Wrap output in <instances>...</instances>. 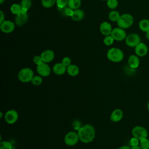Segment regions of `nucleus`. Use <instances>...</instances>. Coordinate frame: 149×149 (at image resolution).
I'll use <instances>...</instances> for the list:
<instances>
[{
  "mask_svg": "<svg viewBox=\"0 0 149 149\" xmlns=\"http://www.w3.org/2000/svg\"><path fill=\"white\" fill-rule=\"evenodd\" d=\"M79 140L83 143H89L95 138V130L90 124H86L81 126L77 132Z\"/></svg>",
  "mask_w": 149,
  "mask_h": 149,
  "instance_id": "obj_1",
  "label": "nucleus"
},
{
  "mask_svg": "<svg viewBox=\"0 0 149 149\" xmlns=\"http://www.w3.org/2000/svg\"><path fill=\"white\" fill-rule=\"evenodd\" d=\"M134 19L132 15L129 13L121 15L117 20V24L119 27L123 29H128L133 24Z\"/></svg>",
  "mask_w": 149,
  "mask_h": 149,
  "instance_id": "obj_2",
  "label": "nucleus"
},
{
  "mask_svg": "<svg viewBox=\"0 0 149 149\" xmlns=\"http://www.w3.org/2000/svg\"><path fill=\"white\" fill-rule=\"evenodd\" d=\"M108 59L113 62H119L123 59V52L118 48H112L109 49L107 54Z\"/></svg>",
  "mask_w": 149,
  "mask_h": 149,
  "instance_id": "obj_3",
  "label": "nucleus"
},
{
  "mask_svg": "<svg viewBox=\"0 0 149 149\" xmlns=\"http://www.w3.org/2000/svg\"><path fill=\"white\" fill-rule=\"evenodd\" d=\"M17 77L19 80L22 83H29L31 81L34 77V73L32 69L29 68L22 69L18 73Z\"/></svg>",
  "mask_w": 149,
  "mask_h": 149,
  "instance_id": "obj_4",
  "label": "nucleus"
},
{
  "mask_svg": "<svg viewBox=\"0 0 149 149\" xmlns=\"http://www.w3.org/2000/svg\"><path fill=\"white\" fill-rule=\"evenodd\" d=\"M79 140L77 133L75 132H69L66 133L64 137L65 143L69 146L76 145Z\"/></svg>",
  "mask_w": 149,
  "mask_h": 149,
  "instance_id": "obj_5",
  "label": "nucleus"
},
{
  "mask_svg": "<svg viewBox=\"0 0 149 149\" xmlns=\"http://www.w3.org/2000/svg\"><path fill=\"white\" fill-rule=\"evenodd\" d=\"M126 44L130 47H136L141 42L140 36L136 33H130L125 38Z\"/></svg>",
  "mask_w": 149,
  "mask_h": 149,
  "instance_id": "obj_6",
  "label": "nucleus"
},
{
  "mask_svg": "<svg viewBox=\"0 0 149 149\" xmlns=\"http://www.w3.org/2000/svg\"><path fill=\"white\" fill-rule=\"evenodd\" d=\"M132 133L133 137L137 138L139 140L147 138L148 136V132L147 130L144 127L140 126H136L133 127Z\"/></svg>",
  "mask_w": 149,
  "mask_h": 149,
  "instance_id": "obj_7",
  "label": "nucleus"
},
{
  "mask_svg": "<svg viewBox=\"0 0 149 149\" xmlns=\"http://www.w3.org/2000/svg\"><path fill=\"white\" fill-rule=\"evenodd\" d=\"M18 113L15 109H10L5 114V120L8 124L10 125L16 123L18 119Z\"/></svg>",
  "mask_w": 149,
  "mask_h": 149,
  "instance_id": "obj_8",
  "label": "nucleus"
},
{
  "mask_svg": "<svg viewBox=\"0 0 149 149\" xmlns=\"http://www.w3.org/2000/svg\"><path fill=\"white\" fill-rule=\"evenodd\" d=\"M111 35L115 40L119 41L125 40L127 36L124 29L120 27H117L112 29Z\"/></svg>",
  "mask_w": 149,
  "mask_h": 149,
  "instance_id": "obj_9",
  "label": "nucleus"
},
{
  "mask_svg": "<svg viewBox=\"0 0 149 149\" xmlns=\"http://www.w3.org/2000/svg\"><path fill=\"white\" fill-rule=\"evenodd\" d=\"M37 72L42 77H47L51 73V68L47 63L42 62L41 63L37 65Z\"/></svg>",
  "mask_w": 149,
  "mask_h": 149,
  "instance_id": "obj_10",
  "label": "nucleus"
},
{
  "mask_svg": "<svg viewBox=\"0 0 149 149\" xmlns=\"http://www.w3.org/2000/svg\"><path fill=\"white\" fill-rule=\"evenodd\" d=\"M0 29L5 33H12L15 29V23L10 20H5L0 24Z\"/></svg>",
  "mask_w": 149,
  "mask_h": 149,
  "instance_id": "obj_11",
  "label": "nucleus"
},
{
  "mask_svg": "<svg viewBox=\"0 0 149 149\" xmlns=\"http://www.w3.org/2000/svg\"><path fill=\"white\" fill-rule=\"evenodd\" d=\"M28 20V15L26 12L22 11L21 13L16 15L15 18V24L17 26H21L24 24Z\"/></svg>",
  "mask_w": 149,
  "mask_h": 149,
  "instance_id": "obj_12",
  "label": "nucleus"
},
{
  "mask_svg": "<svg viewBox=\"0 0 149 149\" xmlns=\"http://www.w3.org/2000/svg\"><path fill=\"white\" fill-rule=\"evenodd\" d=\"M148 52V47L144 42L139 43L135 47V53L139 56H144L147 55Z\"/></svg>",
  "mask_w": 149,
  "mask_h": 149,
  "instance_id": "obj_13",
  "label": "nucleus"
},
{
  "mask_svg": "<svg viewBox=\"0 0 149 149\" xmlns=\"http://www.w3.org/2000/svg\"><path fill=\"white\" fill-rule=\"evenodd\" d=\"M40 56L43 62L48 63L51 62L54 59L55 54L53 51L50 49H47L42 52Z\"/></svg>",
  "mask_w": 149,
  "mask_h": 149,
  "instance_id": "obj_14",
  "label": "nucleus"
},
{
  "mask_svg": "<svg viewBox=\"0 0 149 149\" xmlns=\"http://www.w3.org/2000/svg\"><path fill=\"white\" fill-rule=\"evenodd\" d=\"M100 30L101 33L105 36H109L112 31V26L110 23L107 22H104L101 23L100 26Z\"/></svg>",
  "mask_w": 149,
  "mask_h": 149,
  "instance_id": "obj_15",
  "label": "nucleus"
},
{
  "mask_svg": "<svg viewBox=\"0 0 149 149\" xmlns=\"http://www.w3.org/2000/svg\"><path fill=\"white\" fill-rule=\"evenodd\" d=\"M123 112L120 109H114L110 116V119L113 122H117L123 118Z\"/></svg>",
  "mask_w": 149,
  "mask_h": 149,
  "instance_id": "obj_16",
  "label": "nucleus"
},
{
  "mask_svg": "<svg viewBox=\"0 0 149 149\" xmlns=\"http://www.w3.org/2000/svg\"><path fill=\"white\" fill-rule=\"evenodd\" d=\"M52 70L57 75H62L66 72V66L62 63H57L54 65Z\"/></svg>",
  "mask_w": 149,
  "mask_h": 149,
  "instance_id": "obj_17",
  "label": "nucleus"
},
{
  "mask_svg": "<svg viewBox=\"0 0 149 149\" xmlns=\"http://www.w3.org/2000/svg\"><path fill=\"white\" fill-rule=\"evenodd\" d=\"M128 63L130 68L133 69L137 68L140 64V60L137 55H132L129 57Z\"/></svg>",
  "mask_w": 149,
  "mask_h": 149,
  "instance_id": "obj_18",
  "label": "nucleus"
},
{
  "mask_svg": "<svg viewBox=\"0 0 149 149\" xmlns=\"http://www.w3.org/2000/svg\"><path fill=\"white\" fill-rule=\"evenodd\" d=\"M84 16V12L81 9H75L73 11L71 15L72 19L74 21L81 20Z\"/></svg>",
  "mask_w": 149,
  "mask_h": 149,
  "instance_id": "obj_19",
  "label": "nucleus"
},
{
  "mask_svg": "<svg viewBox=\"0 0 149 149\" xmlns=\"http://www.w3.org/2000/svg\"><path fill=\"white\" fill-rule=\"evenodd\" d=\"M66 72L69 75L75 76L79 73V68L77 65L71 64L66 67Z\"/></svg>",
  "mask_w": 149,
  "mask_h": 149,
  "instance_id": "obj_20",
  "label": "nucleus"
},
{
  "mask_svg": "<svg viewBox=\"0 0 149 149\" xmlns=\"http://www.w3.org/2000/svg\"><path fill=\"white\" fill-rule=\"evenodd\" d=\"M139 29L143 32L149 31V20L147 19H143L139 22Z\"/></svg>",
  "mask_w": 149,
  "mask_h": 149,
  "instance_id": "obj_21",
  "label": "nucleus"
},
{
  "mask_svg": "<svg viewBox=\"0 0 149 149\" xmlns=\"http://www.w3.org/2000/svg\"><path fill=\"white\" fill-rule=\"evenodd\" d=\"M20 6L22 7V10L27 12L28 10L31 6V0H22L20 2Z\"/></svg>",
  "mask_w": 149,
  "mask_h": 149,
  "instance_id": "obj_22",
  "label": "nucleus"
},
{
  "mask_svg": "<svg viewBox=\"0 0 149 149\" xmlns=\"http://www.w3.org/2000/svg\"><path fill=\"white\" fill-rule=\"evenodd\" d=\"M68 5L72 9H77L81 5V0H69Z\"/></svg>",
  "mask_w": 149,
  "mask_h": 149,
  "instance_id": "obj_23",
  "label": "nucleus"
},
{
  "mask_svg": "<svg viewBox=\"0 0 149 149\" xmlns=\"http://www.w3.org/2000/svg\"><path fill=\"white\" fill-rule=\"evenodd\" d=\"M10 11L13 14L16 15L21 13L22 7L20 6V4H18V3L12 4L10 7Z\"/></svg>",
  "mask_w": 149,
  "mask_h": 149,
  "instance_id": "obj_24",
  "label": "nucleus"
},
{
  "mask_svg": "<svg viewBox=\"0 0 149 149\" xmlns=\"http://www.w3.org/2000/svg\"><path fill=\"white\" fill-rule=\"evenodd\" d=\"M119 13L116 10H112L108 15V17L112 22H117L118 19L120 16Z\"/></svg>",
  "mask_w": 149,
  "mask_h": 149,
  "instance_id": "obj_25",
  "label": "nucleus"
},
{
  "mask_svg": "<svg viewBox=\"0 0 149 149\" xmlns=\"http://www.w3.org/2000/svg\"><path fill=\"white\" fill-rule=\"evenodd\" d=\"M31 82L32 84H33L34 85H35L36 86L41 85L42 83V76H34L33 77Z\"/></svg>",
  "mask_w": 149,
  "mask_h": 149,
  "instance_id": "obj_26",
  "label": "nucleus"
},
{
  "mask_svg": "<svg viewBox=\"0 0 149 149\" xmlns=\"http://www.w3.org/2000/svg\"><path fill=\"white\" fill-rule=\"evenodd\" d=\"M56 0H41L42 5L47 8L53 6Z\"/></svg>",
  "mask_w": 149,
  "mask_h": 149,
  "instance_id": "obj_27",
  "label": "nucleus"
},
{
  "mask_svg": "<svg viewBox=\"0 0 149 149\" xmlns=\"http://www.w3.org/2000/svg\"><path fill=\"white\" fill-rule=\"evenodd\" d=\"M12 145L8 141H1L0 143V149H12Z\"/></svg>",
  "mask_w": 149,
  "mask_h": 149,
  "instance_id": "obj_28",
  "label": "nucleus"
},
{
  "mask_svg": "<svg viewBox=\"0 0 149 149\" xmlns=\"http://www.w3.org/2000/svg\"><path fill=\"white\" fill-rule=\"evenodd\" d=\"M118 5V2L117 0H108L107 6L109 9H114Z\"/></svg>",
  "mask_w": 149,
  "mask_h": 149,
  "instance_id": "obj_29",
  "label": "nucleus"
},
{
  "mask_svg": "<svg viewBox=\"0 0 149 149\" xmlns=\"http://www.w3.org/2000/svg\"><path fill=\"white\" fill-rule=\"evenodd\" d=\"M140 146L143 149H149V140L147 138L141 140L140 142Z\"/></svg>",
  "mask_w": 149,
  "mask_h": 149,
  "instance_id": "obj_30",
  "label": "nucleus"
},
{
  "mask_svg": "<svg viewBox=\"0 0 149 149\" xmlns=\"http://www.w3.org/2000/svg\"><path fill=\"white\" fill-rule=\"evenodd\" d=\"M114 39L111 36V35L109 36H106L104 39V43L105 44V45L107 46H109L111 45H112Z\"/></svg>",
  "mask_w": 149,
  "mask_h": 149,
  "instance_id": "obj_31",
  "label": "nucleus"
},
{
  "mask_svg": "<svg viewBox=\"0 0 149 149\" xmlns=\"http://www.w3.org/2000/svg\"><path fill=\"white\" fill-rule=\"evenodd\" d=\"M69 0H56L57 6L60 8H64L68 3Z\"/></svg>",
  "mask_w": 149,
  "mask_h": 149,
  "instance_id": "obj_32",
  "label": "nucleus"
},
{
  "mask_svg": "<svg viewBox=\"0 0 149 149\" xmlns=\"http://www.w3.org/2000/svg\"><path fill=\"white\" fill-rule=\"evenodd\" d=\"M62 63L66 67H68V66H69L70 65H71V59L69 57H64L63 59H62Z\"/></svg>",
  "mask_w": 149,
  "mask_h": 149,
  "instance_id": "obj_33",
  "label": "nucleus"
},
{
  "mask_svg": "<svg viewBox=\"0 0 149 149\" xmlns=\"http://www.w3.org/2000/svg\"><path fill=\"white\" fill-rule=\"evenodd\" d=\"M33 60L34 63L37 65H39V64H40L42 62V59H41V57L40 55L34 56Z\"/></svg>",
  "mask_w": 149,
  "mask_h": 149,
  "instance_id": "obj_34",
  "label": "nucleus"
},
{
  "mask_svg": "<svg viewBox=\"0 0 149 149\" xmlns=\"http://www.w3.org/2000/svg\"><path fill=\"white\" fill-rule=\"evenodd\" d=\"M139 139H137L136 137H133L130 139V143L132 146H138L139 144Z\"/></svg>",
  "mask_w": 149,
  "mask_h": 149,
  "instance_id": "obj_35",
  "label": "nucleus"
},
{
  "mask_svg": "<svg viewBox=\"0 0 149 149\" xmlns=\"http://www.w3.org/2000/svg\"><path fill=\"white\" fill-rule=\"evenodd\" d=\"M0 13H1V17H0V24H1L2 22H3L5 21V15L3 13V12H2V10L0 11Z\"/></svg>",
  "mask_w": 149,
  "mask_h": 149,
  "instance_id": "obj_36",
  "label": "nucleus"
},
{
  "mask_svg": "<svg viewBox=\"0 0 149 149\" xmlns=\"http://www.w3.org/2000/svg\"><path fill=\"white\" fill-rule=\"evenodd\" d=\"M131 149H143L140 146H132L130 148Z\"/></svg>",
  "mask_w": 149,
  "mask_h": 149,
  "instance_id": "obj_37",
  "label": "nucleus"
},
{
  "mask_svg": "<svg viewBox=\"0 0 149 149\" xmlns=\"http://www.w3.org/2000/svg\"><path fill=\"white\" fill-rule=\"evenodd\" d=\"M118 149H131V148L127 146H121L120 147H119Z\"/></svg>",
  "mask_w": 149,
  "mask_h": 149,
  "instance_id": "obj_38",
  "label": "nucleus"
},
{
  "mask_svg": "<svg viewBox=\"0 0 149 149\" xmlns=\"http://www.w3.org/2000/svg\"><path fill=\"white\" fill-rule=\"evenodd\" d=\"M146 37L147 39L149 40V31L146 33Z\"/></svg>",
  "mask_w": 149,
  "mask_h": 149,
  "instance_id": "obj_39",
  "label": "nucleus"
},
{
  "mask_svg": "<svg viewBox=\"0 0 149 149\" xmlns=\"http://www.w3.org/2000/svg\"><path fill=\"white\" fill-rule=\"evenodd\" d=\"M4 1H5V0H0V3L2 4Z\"/></svg>",
  "mask_w": 149,
  "mask_h": 149,
  "instance_id": "obj_40",
  "label": "nucleus"
},
{
  "mask_svg": "<svg viewBox=\"0 0 149 149\" xmlns=\"http://www.w3.org/2000/svg\"><path fill=\"white\" fill-rule=\"evenodd\" d=\"M147 108H148V109L149 111V102H148V104H147Z\"/></svg>",
  "mask_w": 149,
  "mask_h": 149,
  "instance_id": "obj_41",
  "label": "nucleus"
},
{
  "mask_svg": "<svg viewBox=\"0 0 149 149\" xmlns=\"http://www.w3.org/2000/svg\"><path fill=\"white\" fill-rule=\"evenodd\" d=\"M0 115H1V118H2V112H1Z\"/></svg>",
  "mask_w": 149,
  "mask_h": 149,
  "instance_id": "obj_42",
  "label": "nucleus"
},
{
  "mask_svg": "<svg viewBox=\"0 0 149 149\" xmlns=\"http://www.w3.org/2000/svg\"><path fill=\"white\" fill-rule=\"evenodd\" d=\"M102 1H108V0H102Z\"/></svg>",
  "mask_w": 149,
  "mask_h": 149,
  "instance_id": "obj_43",
  "label": "nucleus"
}]
</instances>
